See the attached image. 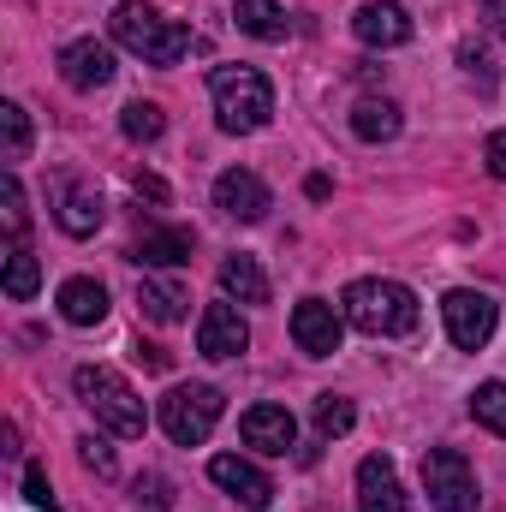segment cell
<instances>
[{
    "label": "cell",
    "instance_id": "24",
    "mask_svg": "<svg viewBox=\"0 0 506 512\" xmlns=\"http://www.w3.org/2000/svg\"><path fill=\"white\" fill-rule=\"evenodd\" d=\"M120 131H126L131 143H155V137L167 131V114H161L155 102H126V114H120Z\"/></svg>",
    "mask_w": 506,
    "mask_h": 512
},
{
    "label": "cell",
    "instance_id": "32",
    "mask_svg": "<svg viewBox=\"0 0 506 512\" xmlns=\"http://www.w3.org/2000/svg\"><path fill=\"white\" fill-rule=\"evenodd\" d=\"M137 197H149V203H167V185H161V179H149V173H137Z\"/></svg>",
    "mask_w": 506,
    "mask_h": 512
},
{
    "label": "cell",
    "instance_id": "19",
    "mask_svg": "<svg viewBox=\"0 0 506 512\" xmlns=\"http://www.w3.org/2000/svg\"><path fill=\"white\" fill-rule=\"evenodd\" d=\"M131 262H143V268H179V262H191V233L185 227H155V233L137 239Z\"/></svg>",
    "mask_w": 506,
    "mask_h": 512
},
{
    "label": "cell",
    "instance_id": "27",
    "mask_svg": "<svg viewBox=\"0 0 506 512\" xmlns=\"http://www.w3.org/2000/svg\"><path fill=\"white\" fill-rule=\"evenodd\" d=\"M352 423H358L352 399H340V393H322V399H316V429H322L328 441H334V435H346Z\"/></svg>",
    "mask_w": 506,
    "mask_h": 512
},
{
    "label": "cell",
    "instance_id": "8",
    "mask_svg": "<svg viewBox=\"0 0 506 512\" xmlns=\"http://www.w3.org/2000/svg\"><path fill=\"white\" fill-rule=\"evenodd\" d=\"M340 334H346V322L334 316V304L304 298V304L292 310V340H298L304 358H334V352H340Z\"/></svg>",
    "mask_w": 506,
    "mask_h": 512
},
{
    "label": "cell",
    "instance_id": "33",
    "mask_svg": "<svg viewBox=\"0 0 506 512\" xmlns=\"http://www.w3.org/2000/svg\"><path fill=\"white\" fill-rule=\"evenodd\" d=\"M137 364H143V370H167V364H173V358H167V352H161V346H137Z\"/></svg>",
    "mask_w": 506,
    "mask_h": 512
},
{
    "label": "cell",
    "instance_id": "6",
    "mask_svg": "<svg viewBox=\"0 0 506 512\" xmlns=\"http://www.w3.org/2000/svg\"><path fill=\"white\" fill-rule=\"evenodd\" d=\"M423 489H429L435 512H477V477H471L465 453H453V447L423 453Z\"/></svg>",
    "mask_w": 506,
    "mask_h": 512
},
{
    "label": "cell",
    "instance_id": "9",
    "mask_svg": "<svg viewBox=\"0 0 506 512\" xmlns=\"http://www.w3.org/2000/svg\"><path fill=\"white\" fill-rule=\"evenodd\" d=\"M209 483L227 489L239 507H251V512H262L268 501H274V483L256 471L251 459H239V453H215V459H209Z\"/></svg>",
    "mask_w": 506,
    "mask_h": 512
},
{
    "label": "cell",
    "instance_id": "23",
    "mask_svg": "<svg viewBox=\"0 0 506 512\" xmlns=\"http://www.w3.org/2000/svg\"><path fill=\"white\" fill-rule=\"evenodd\" d=\"M36 286H42V262L24 251V245H12V251H6V298H18V304H24Z\"/></svg>",
    "mask_w": 506,
    "mask_h": 512
},
{
    "label": "cell",
    "instance_id": "26",
    "mask_svg": "<svg viewBox=\"0 0 506 512\" xmlns=\"http://www.w3.org/2000/svg\"><path fill=\"white\" fill-rule=\"evenodd\" d=\"M471 417H477L483 429L506 435V382H483L477 387V393H471Z\"/></svg>",
    "mask_w": 506,
    "mask_h": 512
},
{
    "label": "cell",
    "instance_id": "3",
    "mask_svg": "<svg viewBox=\"0 0 506 512\" xmlns=\"http://www.w3.org/2000/svg\"><path fill=\"white\" fill-rule=\"evenodd\" d=\"M72 387H78L84 411H90L102 429H114V435H126V441H137V435L149 429V411H143V399L131 393V382L120 376V370H108V364H84V370L72 376Z\"/></svg>",
    "mask_w": 506,
    "mask_h": 512
},
{
    "label": "cell",
    "instance_id": "10",
    "mask_svg": "<svg viewBox=\"0 0 506 512\" xmlns=\"http://www.w3.org/2000/svg\"><path fill=\"white\" fill-rule=\"evenodd\" d=\"M60 78H66L72 90H102V84H114V48L96 42V36L66 42V48H60Z\"/></svg>",
    "mask_w": 506,
    "mask_h": 512
},
{
    "label": "cell",
    "instance_id": "28",
    "mask_svg": "<svg viewBox=\"0 0 506 512\" xmlns=\"http://www.w3.org/2000/svg\"><path fill=\"white\" fill-rule=\"evenodd\" d=\"M0 215H6V233L18 239L24 233V221H30V209H24V185L6 173V185H0Z\"/></svg>",
    "mask_w": 506,
    "mask_h": 512
},
{
    "label": "cell",
    "instance_id": "12",
    "mask_svg": "<svg viewBox=\"0 0 506 512\" xmlns=\"http://www.w3.org/2000/svg\"><path fill=\"white\" fill-rule=\"evenodd\" d=\"M239 435H245V447H256V453L286 459V447L298 441V423H292L286 405H251V411L239 417Z\"/></svg>",
    "mask_w": 506,
    "mask_h": 512
},
{
    "label": "cell",
    "instance_id": "30",
    "mask_svg": "<svg viewBox=\"0 0 506 512\" xmlns=\"http://www.w3.org/2000/svg\"><path fill=\"white\" fill-rule=\"evenodd\" d=\"M78 459L96 471V477H114V453H108V441H96V435H84L78 441Z\"/></svg>",
    "mask_w": 506,
    "mask_h": 512
},
{
    "label": "cell",
    "instance_id": "7",
    "mask_svg": "<svg viewBox=\"0 0 506 512\" xmlns=\"http://www.w3.org/2000/svg\"><path fill=\"white\" fill-rule=\"evenodd\" d=\"M441 322H447V340H453L459 352H483V346H489V334H495V322H501V310H495V298H489V292L459 286V292H447V298H441Z\"/></svg>",
    "mask_w": 506,
    "mask_h": 512
},
{
    "label": "cell",
    "instance_id": "22",
    "mask_svg": "<svg viewBox=\"0 0 506 512\" xmlns=\"http://www.w3.org/2000/svg\"><path fill=\"white\" fill-rule=\"evenodd\" d=\"M352 131H358L364 143H387V137H399V108L370 96V102H358V108H352Z\"/></svg>",
    "mask_w": 506,
    "mask_h": 512
},
{
    "label": "cell",
    "instance_id": "17",
    "mask_svg": "<svg viewBox=\"0 0 506 512\" xmlns=\"http://www.w3.org/2000/svg\"><path fill=\"white\" fill-rule=\"evenodd\" d=\"M185 304H191V292L179 286V280H155V274H143L137 280V310L149 316V322H185Z\"/></svg>",
    "mask_w": 506,
    "mask_h": 512
},
{
    "label": "cell",
    "instance_id": "14",
    "mask_svg": "<svg viewBox=\"0 0 506 512\" xmlns=\"http://www.w3.org/2000/svg\"><path fill=\"white\" fill-rule=\"evenodd\" d=\"M352 30H358L364 48H399V42H411V18H405L399 0H370V6H358V12H352Z\"/></svg>",
    "mask_w": 506,
    "mask_h": 512
},
{
    "label": "cell",
    "instance_id": "25",
    "mask_svg": "<svg viewBox=\"0 0 506 512\" xmlns=\"http://www.w3.org/2000/svg\"><path fill=\"white\" fill-rule=\"evenodd\" d=\"M0 143H6V149H0L6 161H24V155H30V120H24L18 102H0Z\"/></svg>",
    "mask_w": 506,
    "mask_h": 512
},
{
    "label": "cell",
    "instance_id": "29",
    "mask_svg": "<svg viewBox=\"0 0 506 512\" xmlns=\"http://www.w3.org/2000/svg\"><path fill=\"white\" fill-rule=\"evenodd\" d=\"M24 501H30L36 512H60V501H54V489H48V471H42L36 459L24 465Z\"/></svg>",
    "mask_w": 506,
    "mask_h": 512
},
{
    "label": "cell",
    "instance_id": "20",
    "mask_svg": "<svg viewBox=\"0 0 506 512\" xmlns=\"http://www.w3.org/2000/svg\"><path fill=\"white\" fill-rule=\"evenodd\" d=\"M233 18L256 42H286V30H292V18H286L280 0H233Z\"/></svg>",
    "mask_w": 506,
    "mask_h": 512
},
{
    "label": "cell",
    "instance_id": "11",
    "mask_svg": "<svg viewBox=\"0 0 506 512\" xmlns=\"http://www.w3.org/2000/svg\"><path fill=\"white\" fill-rule=\"evenodd\" d=\"M245 346H251L245 316H239L233 304H209V310H203V322H197V352L221 364V358H239Z\"/></svg>",
    "mask_w": 506,
    "mask_h": 512
},
{
    "label": "cell",
    "instance_id": "31",
    "mask_svg": "<svg viewBox=\"0 0 506 512\" xmlns=\"http://www.w3.org/2000/svg\"><path fill=\"white\" fill-rule=\"evenodd\" d=\"M483 167H489L495 179H506V126L489 131V143H483Z\"/></svg>",
    "mask_w": 506,
    "mask_h": 512
},
{
    "label": "cell",
    "instance_id": "1",
    "mask_svg": "<svg viewBox=\"0 0 506 512\" xmlns=\"http://www.w3.org/2000/svg\"><path fill=\"white\" fill-rule=\"evenodd\" d=\"M340 310L370 340H405L417 328V316H423L417 298H411V286H399V280H352L346 298H340Z\"/></svg>",
    "mask_w": 506,
    "mask_h": 512
},
{
    "label": "cell",
    "instance_id": "16",
    "mask_svg": "<svg viewBox=\"0 0 506 512\" xmlns=\"http://www.w3.org/2000/svg\"><path fill=\"white\" fill-rule=\"evenodd\" d=\"M102 191L96 185H60V203H54V221H60V233H72V239H90L96 227H102Z\"/></svg>",
    "mask_w": 506,
    "mask_h": 512
},
{
    "label": "cell",
    "instance_id": "34",
    "mask_svg": "<svg viewBox=\"0 0 506 512\" xmlns=\"http://www.w3.org/2000/svg\"><path fill=\"white\" fill-rule=\"evenodd\" d=\"M137 501H155V507H167V483H161V477H149V483H137Z\"/></svg>",
    "mask_w": 506,
    "mask_h": 512
},
{
    "label": "cell",
    "instance_id": "5",
    "mask_svg": "<svg viewBox=\"0 0 506 512\" xmlns=\"http://www.w3.org/2000/svg\"><path fill=\"white\" fill-rule=\"evenodd\" d=\"M221 387H203V382H191V387H173L167 399H161V429H167V441L173 447H203L209 441V429L221 423Z\"/></svg>",
    "mask_w": 506,
    "mask_h": 512
},
{
    "label": "cell",
    "instance_id": "2",
    "mask_svg": "<svg viewBox=\"0 0 506 512\" xmlns=\"http://www.w3.org/2000/svg\"><path fill=\"white\" fill-rule=\"evenodd\" d=\"M108 30H114V42H120L126 54L149 60V66H179V60L191 54V30L173 24V18H161V12L143 6V0H120L114 18H108Z\"/></svg>",
    "mask_w": 506,
    "mask_h": 512
},
{
    "label": "cell",
    "instance_id": "15",
    "mask_svg": "<svg viewBox=\"0 0 506 512\" xmlns=\"http://www.w3.org/2000/svg\"><path fill=\"white\" fill-rule=\"evenodd\" d=\"M358 512H405V489L393 477V459L370 453L358 465Z\"/></svg>",
    "mask_w": 506,
    "mask_h": 512
},
{
    "label": "cell",
    "instance_id": "13",
    "mask_svg": "<svg viewBox=\"0 0 506 512\" xmlns=\"http://www.w3.org/2000/svg\"><path fill=\"white\" fill-rule=\"evenodd\" d=\"M215 209L233 215V221H262L268 215V185L256 179L251 167H227L215 179Z\"/></svg>",
    "mask_w": 506,
    "mask_h": 512
},
{
    "label": "cell",
    "instance_id": "18",
    "mask_svg": "<svg viewBox=\"0 0 506 512\" xmlns=\"http://www.w3.org/2000/svg\"><path fill=\"white\" fill-rule=\"evenodd\" d=\"M60 316H66L72 328H96V322L108 316V292H102V280L72 274V280L60 286Z\"/></svg>",
    "mask_w": 506,
    "mask_h": 512
},
{
    "label": "cell",
    "instance_id": "4",
    "mask_svg": "<svg viewBox=\"0 0 506 512\" xmlns=\"http://www.w3.org/2000/svg\"><path fill=\"white\" fill-rule=\"evenodd\" d=\"M209 96H215V120L227 131H262L274 114V90L256 66H215Z\"/></svg>",
    "mask_w": 506,
    "mask_h": 512
},
{
    "label": "cell",
    "instance_id": "21",
    "mask_svg": "<svg viewBox=\"0 0 506 512\" xmlns=\"http://www.w3.org/2000/svg\"><path fill=\"white\" fill-rule=\"evenodd\" d=\"M221 292L239 298V304H268V274L256 256H227L221 262Z\"/></svg>",
    "mask_w": 506,
    "mask_h": 512
},
{
    "label": "cell",
    "instance_id": "35",
    "mask_svg": "<svg viewBox=\"0 0 506 512\" xmlns=\"http://www.w3.org/2000/svg\"><path fill=\"white\" fill-rule=\"evenodd\" d=\"M501 30H506V12H501Z\"/></svg>",
    "mask_w": 506,
    "mask_h": 512
}]
</instances>
